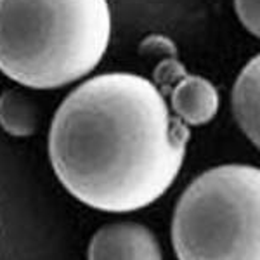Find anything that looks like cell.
Masks as SVG:
<instances>
[{
  "label": "cell",
  "instance_id": "9c48e42d",
  "mask_svg": "<svg viewBox=\"0 0 260 260\" xmlns=\"http://www.w3.org/2000/svg\"><path fill=\"white\" fill-rule=\"evenodd\" d=\"M234 11L243 26L253 37L260 35L258 0H234Z\"/></svg>",
  "mask_w": 260,
  "mask_h": 260
},
{
  "label": "cell",
  "instance_id": "3957f363",
  "mask_svg": "<svg viewBox=\"0 0 260 260\" xmlns=\"http://www.w3.org/2000/svg\"><path fill=\"white\" fill-rule=\"evenodd\" d=\"M179 260H260V170L220 165L196 177L175 205Z\"/></svg>",
  "mask_w": 260,
  "mask_h": 260
},
{
  "label": "cell",
  "instance_id": "52a82bcc",
  "mask_svg": "<svg viewBox=\"0 0 260 260\" xmlns=\"http://www.w3.org/2000/svg\"><path fill=\"white\" fill-rule=\"evenodd\" d=\"M40 111L24 92L9 89L0 94V127L12 137H30L37 132Z\"/></svg>",
  "mask_w": 260,
  "mask_h": 260
},
{
  "label": "cell",
  "instance_id": "7a4b0ae2",
  "mask_svg": "<svg viewBox=\"0 0 260 260\" xmlns=\"http://www.w3.org/2000/svg\"><path fill=\"white\" fill-rule=\"evenodd\" d=\"M110 39L108 0H0V71L28 89L80 80Z\"/></svg>",
  "mask_w": 260,
  "mask_h": 260
},
{
  "label": "cell",
  "instance_id": "6da1fadb",
  "mask_svg": "<svg viewBox=\"0 0 260 260\" xmlns=\"http://www.w3.org/2000/svg\"><path fill=\"white\" fill-rule=\"evenodd\" d=\"M191 139L161 92L136 73L80 83L54 113L49 156L70 194L101 212L153 205L174 184Z\"/></svg>",
  "mask_w": 260,
  "mask_h": 260
},
{
  "label": "cell",
  "instance_id": "277c9868",
  "mask_svg": "<svg viewBox=\"0 0 260 260\" xmlns=\"http://www.w3.org/2000/svg\"><path fill=\"white\" fill-rule=\"evenodd\" d=\"M87 260H163L151 229L137 222H115L92 236Z\"/></svg>",
  "mask_w": 260,
  "mask_h": 260
},
{
  "label": "cell",
  "instance_id": "30bf717a",
  "mask_svg": "<svg viewBox=\"0 0 260 260\" xmlns=\"http://www.w3.org/2000/svg\"><path fill=\"white\" fill-rule=\"evenodd\" d=\"M141 54L146 56H160L165 57H177V47L170 39L163 35H151L141 44Z\"/></svg>",
  "mask_w": 260,
  "mask_h": 260
},
{
  "label": "cell",
  "instance_id": "5b68a950",
  "mask_svg": "<svg viewBox=\"0 0 260 260\" xmlns=\"http://www.w3.org/2000/svg\"><path fill=\"white\" fill-rule=\"evenodd\" d=\"M172 110L184 125H207L219 111V92L215 85L200 75L187 73L170 92Z\"/></svg>",
  "mask_w": 260,
  "mask_h": 260
},
{
  "label": "cell",
  "instance_id": "ba28073f",
  "mask_svg": "<svg viewBox=\"0 0 260 260\" xmlns=\"http://www.w3.org/2000/svg\"><path fill=\"white\" fill-rule=\"evenodd\" d=\"M186 75H187V71L177 57H165V59L156 66V70H154L153 83H154V87L161 92L163 98H165V94L170 95L175 83L179 80H182Z\"/></svg>",
  "mask_w": 260,
  "mask_h": 260
},
{
  "label": "cell",
  "instance_id": "8992f818",
  "mask_svg": "<svg viewBox=\"0 0 260 260\" xmlns=\"http://www.w3.org/2000/svg\"><path fill=\"white\" fill-rule=\"evenodd\" d=\"M258 71L260 57L253 56L241 70L231 94L234 118L255 148H258Z\"/></svg>",
  "mask_w": 260,
  "mask_h": 260
}]
</instances>
